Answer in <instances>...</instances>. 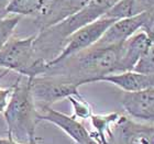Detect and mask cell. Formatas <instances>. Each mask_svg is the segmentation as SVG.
<instances>
[{"instance_id":"23","label":"cell","mask_w":154,"mask_h":144,"mask_svg":"<svg viewBox=\"0 0 154 144\" xmlns=\"http://www.w3.org/2000/svg\"><path fill=\"white\" fill-rule=\"evenodd\" d=\"M29 144H38V140H36V136H34V138L31 139V140L29 141Z\"/></svg>"},{"instance_id":"2","label":"cell","mask_w":154,"mask_h":144,"mask_svg":"<svg viewBox=\"0 0 154 144\" xmlns=\"http://www.w3.org/2000/svg\"><path fill=\"white\" fill-rule=\"evenodd\" d=\"M3 118L7 124V136L22 144L35 136V128L38 121V111L30 91L29 80L18 75L13 84L8 106L3 111Z\"/></svg>"},{"instance_id":"11","label":"cell","mask_w":154,"mask_h":144,"mask_svg":"<svg viewBox=\"0 0 154 144\" xmlns=\"http://www.w3.org/2000/svg\"><path fill=\"white\" fill-rule=\"evenodd\" d=\"M120 103L133 120L153 123L154 87L132 93L123 91L120 98Z\"/></svg>"},{"instance_id":"1","label":"cell","mask_w":154,"mask_h":144,"mask_svg":"<svg viewBox=\"0 0 154 144\" xmlns=\"http://www.w3.org/2000/svg\"><path fill=\"white\" fill-rule=\"evenodd\" d=\"M120 47L121 45H93L60 63L48 66L45 73L63 75L78 87L85 84L98 83L101 77L118 73Z\"/></svg>"},{"instance_id":"15","label":"cell","mask_w":154,"mask_h":144,"mask_svg":"<svg viewBox=\"0 0 154 144\" xmlns=\"http://www.w3.org/2000/svg\"><path fill=\"white\" fill-rule=\"evenodd\" d=\"M139 13H141V11L139 10L135 0H119L105 13L103 17L117 21L125 18H130Z\"/></svg>"},{"instance_id":"14","label":"cell","mask_w":154,"mask_h":144,"mask_svg":"<svg viewBox=\"0 0 154 144\" xmlns=\"http://www.w3.org/2000/svg\"><path fill=\"white\" fill-rule=\"evenodd\" d=\"M51 1L52 0H9L6 7V14L36 17Z\"/></svg>"},{"instance_id":"20","label":"cell","mask_w":154,"mask_h":144,"mask_svg":"<svg viewBox=\"0 0 154 144\" xmlns=\"http://www.w3.org/2000/svg\"><path fill=\"white\" fill-rule=\"evenodd\" d=\"M135 3L141 12H144V11L153 12L154 0H135Z\"/></svg>"},{"instance_id":"7","label":"cell","mask_w":154,"mask_h":144,"mask_svg":"<svg viewBox=\"0 0 154 144\" xmlns=\"http://www.w3.org/2000/svg\"><path fill=\"white\" fill-rule=\"evenodd\" d=\"M108 144H154L153 125L120 115L111 128Z\"/></svg>"},{"instance_id":"21","label":"cell","mask_w":154,"mask_h":144,"mask_svg":"<svg viewBox=\"0 0 154 144\" xmlns=\"http://www.w3.org/2000/svg\"><path fill=\"white\" fill-rule=\"evenodd\" d=\"M9 0H0V17L6 16V7Z\"/></svg>"},{"instance_id":"12","label":"cell","mask_w":154,"mask_h":144,"mask_svg":"<svg viewBox=\"0 0 154 144\" xmlns=\"http://www.w3.org/2000/svg\"><path fill=\"white\" fill-rule=\"evenodd\" d=\"M98 81H106V83L112 84L125 93L139 91V90L154 87V76L143 75L133 71L110 74L105 77H101Z\"/></svg>"},{"instance_id":"6","label":"cell","mask_w":154,"mask_h":144,"mask_svg":"<svg viewBox=\"0 0 154 144\" xmlns=\"http://www.w3.org/2000/svg\"><path fill=\"white\" fill-rule=\"evenodd\" d=\"M140 30L148 32H154V16L153 12H141L130 18L117 20L105 31L103 36L95 45L99 46H116L122 45L130 36Z\"/></svg>"},{"instance_id":"9","label":"cell","mask_w":154,"mask_h":144,"mask_svg":"<svg viewBox=\"0 0 154 144\" xmlns=\"http://www.w3.org/2000/svg\"><path fill=\"white\" fill-rule=\"evenodd\" d=\"M154 47V32L140 30L122 43L119 55L118 73L132 71L137 62Z\"/></svg>"},{"instance_id":"16","label":"cell","mask_w":154,"mask_h":144,"mask_svg":"<svg viewBox=\"0 0 154 144\" xmlns=\"http://www.w3.org/2000/svg\"><path fill=\"white\" fill-rule=\"evenodd\" d=\"M21 17L14 14H6L0 17V50L5 46L9 38L13 36L14 30L19 24Z\"/></svg>"},{"instance_id":"22","label":"cell","mask_w":154,"mask_h":144,"mask_svg":"<svg viewBox=\"0 0 154 144\" xmlns=\"http://www.w3.org/2000/svg\"><path fill=\"white\" fill-rule=\"evenodd\" d=\"M0 144H22V143H19V142H17V141H13L12 139H10V138H2V139H0Z\"/></svg>"},{"instance_id":"19","label":"cell","mask_w":154,"mask_h":144,"mask_svg":"<svg viewBox=\"0 0 154 144\" xmlns=\"http://www.w3.org/2000/svg\"><path fill=\"white\" fill-rule=\"evenodd\" d=\"M8 73H9V72L6 71V69H5L2 73H0V80L2 79L3 77L6 76ZM12 91H13V84L11 85V86L6 87V88L0 87V113H3L5 109H6L7 106H8V103H9Z\"/></svg>"},{"instance_id":"4","label":"cell","mask_w":154,"mask_h":144,"mask_svg":"<svg viewBox=\"0 0 154 144\" xmlns=\"http://www.w3.org/2000/svg\"><path fill=\"white\" fill-rule=\"evenodd\" d=\"M30 91L36 110L41 112L60 100L71 96H80L79 87L67 77L60 74L44 73L29 79Z\"/></svg>"},{"instance_id":"3","label":"cell","mask_w":154,"mask_h":144,"mask_svg":"<svg viewBox=\"0 0 154 144\" xmlns=\"http://www.w3.org/2000/svg\"><path fill=\"white\" fill-rule=\"evenodd\" d=\"M34 36L35 34L28 38L11 36L0 50V67L29 79L44 74L46 63L36 58Z\"/></svg>"},{"instance_id":"5","label":"cell","mask_w":154,"mask_h":144,"mask_svg":"<svg viewBox=\"0 0 154 144\" xmlns=\"http://www.w3.org/2000/svg\"><path fill=\"white\" fill-rule=\"evenodd\" d=\"M113 22H115V20L106 18V17H101L99 19H97L96 21L88 23L85 26L75 31L67 38V41L65 43L61 53L53 61H51L50 63L46 64V69L51 65L60 63L65 58L73 56V55L79 53V52L84 51V50L91 47L93 45H95L98 42V40L103 36L105 31Z\"/></svg>"},{"instance_id":"10","label":"cell","mask_w":154,"mask_h":144,"mask_svg":"<svg viewBox=\"0 0 154 144\" xmlns=\"http://www.w3.org/2000/svg\"><path fill=\"white\" fill-rule=\"evenodd\" d=\"M90 0H52L40 14L34 17L38 31L57 24L85 8Z\"/></svg>"},{"instance_id":"18","label":"cell","mask_w":154,"mask_h":144,"mask_svg":"<svg viewBox=\"0 0 154 144\" xmlns=\"http://www.w3.org/2000/svg\"><path fill=\"white\" fill-rule=\"evenodd\" d=\"M132 71L139 74H143V75L154 76V47L150 48L137 62V64L134 65Z\"/></svg>"},{"instance_id":"13","label":"cell","mask_w":154,"mask_h":144,"mask_svg":"<svg viewBox=\"0 0 154 144\" xmlns=\"http://www.w3.org/2000/svg\"><path fill=\"white\" fill-rule=\"evenodd\" d=\"M118 112H109L105 115H93L89 118L93 132H90L94 140L98 144H108L110 131L112 125L119 119Z\"/></svg>"},{"instance_id":"17","label":"cell","mask_w":154,"mask_h":144,"mask_svg":"<svg viewBox=\"0 0 154 144\" xmlns=\"http://www.w3.org/2000/svg\"><path fill=\"white\" fill-rule=\"evenodd\" d=\"M67 100L71 103L73 108V117L77 120H87L94 115L91 105L82 95L68 97Z\"/></svg>"},{"instance_id":"8","label":"cell","mask_w":154,"mask_h":144,"mask_svg":"<svg viewBox=\"0 0 154 144\" xmlns=\"http://www.w3.org/2000/svg\"><path fill=\"white\" fill-rule=\"evenodd\" d=\"M38 121L48 122L56 125L65 134H67L75 144H98L94 140L91 133L79 120H77L73 115L56 111L52 107L38 112Z\"/></svg>"}]
</instances>
